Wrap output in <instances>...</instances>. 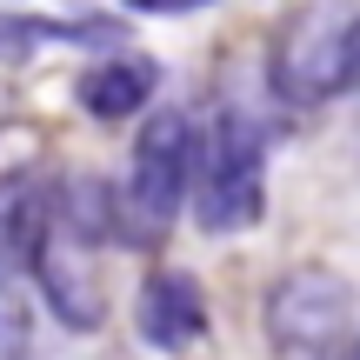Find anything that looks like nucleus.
<instances>
[{
	"label": "nucleus",
	"mask_w": 360,
	"mask_h": 360,
	"mask_svg": "<svg viewBox=\"0 0 360 360\" xmlns=\"http://www.w3.org/2000/svg\"><path fill=\"white\" fill-rule=\"evenodd\" d=\"M193 214H200L207 233H247L260 214H267V154H260L254 120L227 114L214 134H200Z\"/></svg>",
	"instance_id": "obj_1"
},
{
	"label": "nucleus",
	"mask_w": 360,
	"mask_h": 360,
	"mask_svg": "<svg viewBox=\"0 0 360 360\" xmlns=\"http://www.w3.org/2000/svg\"><path fill=\"white\" fill-rule=\"evenodd\" d=\"M193 167H200V127L187 114H154L127 160V214L141 233L180 220V207L193 200Z\"/></svg>",
	"instance_id": "obj_2"
},
{
	"label": "nucleus",
	"mask_w": 360,
	"mask_h": 360,
	"mask_svg": "<svg viewBox=\"0 0 360 360\" xmlns=\"http://www.w3.org/2000/svg\"><path fill=\"white\" fill-rule=\"evenodd\" d=\"M340 27H347V13H300L294 20V34L281 40V60H274V80L287 101H334L340 94Z\"/></svg>",
	"instance_id": "obj_3"
},
{
	"label": "nucleus",
	"mask_w": 360,
	"mask_h": 360,
	"mask_svg": "<svg viewBox=\"0 0 360 360\" xmlns=\"http://www.w3.org/2000/svg\"><path fill=\"white\" fill-rule=\"evenodd\" d=\"M134 321L154 347H193L207 334V294L187 267H154L141 281V300H134Z\"/></svg>",
	"instance_id": "obj_4"
},
{
	"label": "nucleus",
	"mask_w": 360,
	"mask_h": 360,
	"mask_svg": "<svg viewBox=\"0 0 360 360\" xmlns=\"http://www.w3.org/2000/svg\"><path fill=\"white\" fill-rule=\"evenodd\" d=\"M154 87H160V67L147 53H107V60H94L80 74L74 94H80V107L94 120H127V114H141L154 101Z\"/></svg>",
	"instance_id": "obj_5"
},
{
	"label": "nucleus",
	"mask_w": 360,
	"mask_h": 360,
	"mask_svg": "<svg viewBox=\"0 0 360 360\" xmlns=\"http://www.w3.org/2000/svg\"><path fill=\"white\" fill-rule=\"evenodd\" d=\"M47 227H53L47 193H40L34 180H7V187H0V260H7V267H34Z\"/></svg>",
	"instance_id": "obj_6"
},
{
	"label": "nucleus",
	"mask_w": 360,
	"mask_h": 360,
	"mask_svg": "<svg viewBox=\"0 0 360 360\" xmlns=\"http://www.w3.org/2000/svg\"><path fill=\"white\" fill-rule=\"evenodd\" d=\"M360 87V13H347V27H340V94Z\"/></svg>",
	"instance_id": "obj_7"
},
{
	"label": "nucleus",
	"mask_w": 360,
	"mask_h": 360,
	"mask_svg": "<svg viewBox=\"0 0 360 360\" xmlns=\"http://www.w3.org/2000/svg\"><path fill=\"white\" fill-rule=\"evenodd\" d=\"M134 13H193V7H214V0H127Z\"/></svg>",
	"instance_id": "obj_8"
}]
</instances>
